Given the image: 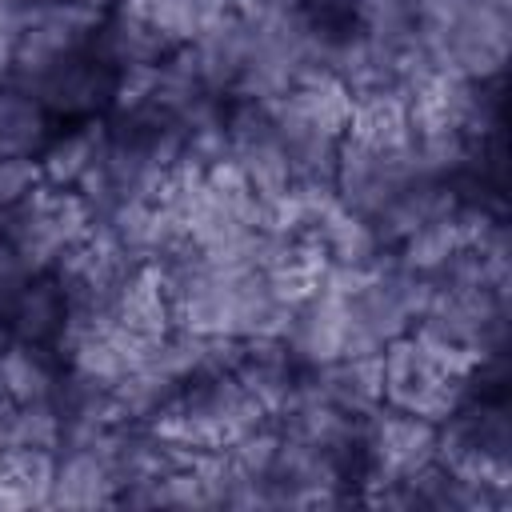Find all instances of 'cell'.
Here are the masks:
<instances>
[{"label":"cell","instance_id":"9c48e42d","mask_svg":"<svg viewBox=\"0 0 512 512\" xmlns=\"http://www.w3.org/2000/svg\"><path fill=\"white\" fill-rule=\"evenodd\" d=\"M60 356L52 348L40 344H24V340H8L0 352V380H4V396L8 404H36V400H52L60 388Z\"/></svg>","mask_w":512,"mask_h":512},{"label":"cell","instance_id":"8fae6325","mask_svg":"<svg viewBox=\"0 0 512 512\" xmlns=\"http://www.w3.org/2000/svg\"><path fill=\"white\" fill-rule=\"evenodd\" d=\"M112 316L120 328H128L136 336H164L172 328V304H168L152 264H140L120 284V292L112 300Z\"/></svg>","mask_w":512,"mask_h":512},{"label":"cell","instance_id":"5bb4252c","mask_svg":"<svg viewBox=\"0 0 512 512\" xmlns=\"http://www.w3.org/2000/svg\"><path fill=\"white\" fill-rule=\"evenodd\" d=\"M460 208V204H456ZM468 240H464V228H460V220H456V212H448V216H436V220H424L420 228H412L392 252H396V260L404 264V268H412V272H420V276H428V272H436L456 248H464Z\"/></svg>","mask_w":512,"mask_h":512},{"label":"cell","instance_id":"277c9868","mask_svg":"<svg viewBox=\"0 0 512 512\" xmlns=\"http://www.w3.org/2000/svg\"><path fill=\"white\" fill-rule=\"evenodd\" d=\"M344 340H348V300L316 284V292L292 308L284 348L296 360V368H320L344 356Z\"/></svg>","mask_w":512,"mask_h":512},{"label":"cell","instance_id":"5b68a950","mask_svg":"<svg viewBox=\"0 0 512 512\" xmlns=\"http://www.w3.org/2000/svg\"><path fill=\"white\" fill-rule=\"evenodd\" d=\"M176 48L144 20L136 16L128 4L112 0L104 8V20L92 36V56L104 60L112 72H128V68H156L172 56Z\"/></svg>","mask_w":512,"mask_h":512},{"label":"cell","instance_id":"7c38bea8","mask_svg":"<svg viewBox=\"0 0 512 512\" xmlns=\"http://www.w3.org/2000/svg\"><path fill=\"white\" fill-rule=\"evenodd\" d=\"M136 16H144L172 48L192 44L208 24L232 12V0H120Z\"/></svg>","mask_w":512,"mask_h":512},{"label":"cell","instance_id":"52a82bcc","mask_svg":"<svg viewBox=\"0 0 512 512\" xmlns=\"http://www.w3.org/2000/svg\"><path fill=\"white\" fill-rule=\"evenodd\" d=\"M64 312L68 300L60 292V284L52 276H32L8 304L0 328L8 332V340H24V344H40L52 348L60 328H64Z\"/></svg>","mask_w":512,"mask_h":512},{"label":"cell","instance_id":"7a4b0ae2","mask_svg":"<svg viewBox=\"0 0 512 512\" xmlns=\"http://www.w3.org/2000/svg\"><path fill=\"white\" fill-rule=\"evenodd\" d=\"M104 20V8L80 4V0H28L12 72L4 84H16L32 92L48 72H56L64 60L84 56L92 48V36Z\"/></svg>","mask_w":512,"mask_h":512},{"label":"cell","instance_id":"3957f363","mask_svg":"<svg viewBox=\"0 0 512 512\" xmlns=\"http://www.w3.org/2000/svg\"><path fill=\"white\" fill-rule=\"evenodd\" d=\"M112 88H116V72L104 60H96L88 48L84 56H72L56 72H48L28 96H36L52 120H88L108 112Z\"/></svg>","mask_w":512,"mask_h":512},{"label":"cell","instance_id":"6da1fadb","mask_svg":"<svg viewBox=\"0 0 512 512\" xmlns=\"http://www.w3.org/2000/svg\"><path fill=\"white\" fill-rule=\"evenodd\" d=\"M380 372H384V404L440 424L464 400L476 396V380L484 368L464 348H452L412 328L384 344Z\"/></svg>","mask_w":512,"mask_h":512},{"label":"cell","instance_id":"9a60e30c","mask_svg":"<svg viewBox=\"0 0 512 512\" xmlns=\"http://www.w3.org/2000/svg\"><path fill=\"white\" fill-rule=\"evenodd\" d=\"M4 428H8V444H4V448H44V452H60L64 420H60V408H56L52 400L8 404V408H4Z\"/></svg>","mask_w":512,"mask_h":512},{"label":"cell","instance_id":"8992f818","mask_svg":"<svg viewBox=\"0 0 512 512\" xmlns=\"http://www.w3.org/2000/svg\"><path fill=\"white\" fill-rule=\"evenodd\" d=\"M108 144V124L104 116H88V120H76L68 132H52V140L44 144V152L36 156L40 164V180L48 188H76L80 176L96 164V156L104 152Z\"/></svg>","mask_w":512,"mask_h":512},{"label":"cell","instance_id":"2e32d148","mask_svg":"<svg viewBox=\"0 0 512 512\" xmlns=\"http://www.w3.org/2000/svg\"><path fill=\"white\" fill-rule=\"evenodd\" d=\"M40 164L32 156H4L0 160V216L20 204L24 196H32L40 188Z\"/></svg>","mask_w":512,"mask_h":512},{"label":"cell","instance_id":"ba28073f","mask_svg":"<svg viewBox=\"0 0 512 512\" xmlns=\"http://www.w3.org/2000/svg\"><path fill=\"white\" fill-rule=\"evenodd\" d=\"M352 140L376 148V152H396L412 140V120H408V96L404 88H380V92H360L352 96V120L348 132Z\"/></svg>","mask_w":512,"mask_h":512},{"label":"cell","instance_id":"30bf717a","mask_svg":"<svg viewBox=\"0 0 512 512\" xmlns=\"http://www.w3.org/2000/svg\"><path fill=\"white\" fill-rule=\"evenodd\" d=\"M56 120L48 108L28 96L16 84H0V160L4 156H40L44 144L52 140Z\"/></svg>","mask_w":512,"mask_h":512},{"label":"cell","instance_id":"4fadbf2b","mask_svg":"<svg viewBox=\"0 0 512 512\" xmlns=\"http://www.w3.org/2000/svg\"><path fill=\"white\" fill-rule=\"evenodd\" d=\"M304 240H316L324 248V256H328V264H372V260H380L388 252L380 244V236L372 232V224L364 216L348 212L344 204H336L312 228V236H304Z\"/></svg>","mask_w":512,"mask_h":512},{"label":"cell","instance_id":"ac0fdd59","mask_svg":"<svg viewBox=\"0 0 512 512\" xmlns=\"http://www.w3.org/2000/svg\"><path fill=\"white\" fill-rule=\"evenodd\" d=\"M0 408H8V396H4V380H0Z\"/></svg>","mask_w":512,"mask_h":512},{"label":"cell","instance_id":"e0dca14e","mask_svg":"<svg viewBox=\"0 0 512 512\" xmlns=\"http://www.w3.org/2000/svg\"><path fill=\"white\" fill-rule=\"evenodd\" d=\"M264 4H268V0H232V8H236V12H244V16H256Z\"/></svg>","mask_w":512,"mask_h":512}]
</instances>
